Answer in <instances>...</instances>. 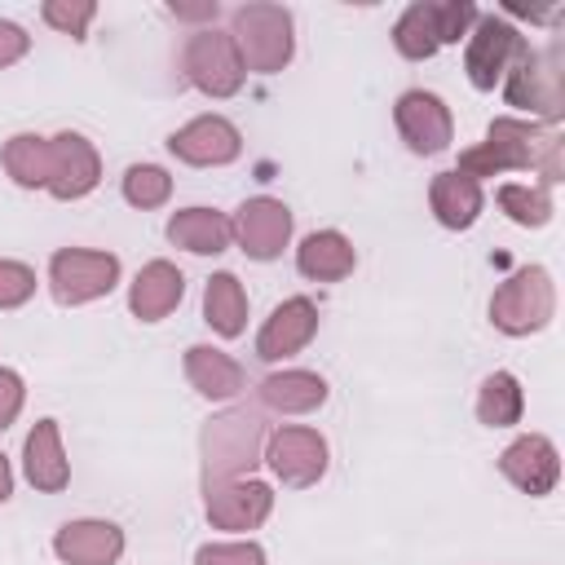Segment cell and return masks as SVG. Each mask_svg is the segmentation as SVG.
Returning a JSON list of instances; mask_svg holds the SVG:
<instances>
[{
    "label": "cell",
    "instance_id": "6da1fadb",
    "mask_svg": "<svg viewBox=\"0 0 565 565\" xmlns=\"http://www.w3.org/2000/svg\"><path fill=\"white\" fill-rule=\"evenodd\" d=\"M455 172H463L472 181L499 177V172H539L543 185L552 190L565 177V137H561V128L499 115L486 128V141L459 154Z\"/></svg>",
    "mask_w": 565,
    "mask_h": 565
},
{
    "label": "cell",
    "instance_id": "7a4b0ae2",
    "mask_svg": "<svg viewBox=\"0 0 565 565\" xmlns=\"http://www.w3.org/2000/svg\"><path fill=\"white\" fill-rule=\"evenodd\" d=\"M265 419L252 406H230L203 424V481H238L252 477V468L265 455Z\"/></svg>",
    "mask_w": 565,
    "mask_h": 565
},
{
    "label": "cell",
    "instance_id": "3957f363",
    "mask_svg": "<svg viewBox=\"0 0 565 565\" xmlns=\"http://www.w3.org/2000/svg\"><path fill=\"white\" fill-rule=\"evenodd\" d=\"M503 97H508V106L530 110V115H539L547 128H556L561 115H565L561 44H552V49H543V53L530 49V44H521L516 57H512V66H508V75H503Z\"/></svg>",
    "mask_w": 565,
    "mask_h": 565
},
{
    "label": "cell",
    "instance_id": "277c9868",
    "mask_svg": "<svg viewBox=\"0 0 565 565\" xmlns=\"http://www.w3.org/2000/svg\"><path fill=\"white\" fill-rule=\"evenodd\" d=\"M230 40L243 57V71H256V75L282 71L296 53L291 13L282 4H238L230 18Z\"/></svg>",
    "mask_w": 565,
    "mask_h": 565
},
{
    "label": "cell",
    "instance_id": "5b68a950",
    "mask_svg": "<svg viewBox=\"0 0 565 565\" xmlns=\"http://www.w3.org/2000/svg\"><path fill=\"white\" fill-rule=\"evenodd\" d=\"M556 313V282L543 265H521L499 291L490 296V322L503 335H534Z\"/></svg>",
    "mask_w": 565,
    "mask_h": 565
},
{
    "label": "cell",
    "instance_id": "8992f818",
    "mask_svg": "<svg viewBox=\"0 0 565 565\" xmlns=\"http://www.w3.org/2000/svg\"><path fill=\"white\" fill-rule=\"evenodd\" d=\"M181 71H185V79L203 97H234L243 88V79H247L243 57H238L230 31H216V26H203V31H194L185 40Z\"/></svg>",
    "mask_w": 565,
    "mask_h": 565
},
{
    "label": "cell",
    "instance_id": "52a82bcc",
    "mask_svg": "<svg viewBox=\"0 0 565 565\" xmlns=\"http://www.w3.org/2000/svg\"><path fill=\"white\" fill-rule=\"evenodd\" d=\"M119 282V256L93 247H62L49 256V287L57 305H88L110 296Z\"/></svg>",
    "mask_w": 565,
    "mask_h": 565
},
{
    "label": "cell",
    "instance_id": "ba28073f",
    "mask_svg": "<svg viewBox=\"0 0 565 565\" xmlns=\"http://www.w3.org/2000/svg\"><path fill=\"white\" fill-rule=\"evenodd\" d=\"M260 463H269V472L282 486L305 490V486L322 481V472H327V437L318 428H305V424H282L265 437Z\"/></svg>",
    "mask_w": 565,
    "mask_h": 565
},
{
    "label": "cell",
    "instance_id": "9c48e42d",
    "mask_svg": "<svg viewBox=\"0 0 565 565\" xmlns=\"http://www.w3.org/2000/svg\"><path fill=\"white\" fill-rule=\"evenodd\" d=\"M521 31L499 18V13H477L472 22V35H468V49H463V71H468V84L490 93L494 84H503L516 49H521Z\"/></svg>",
    "mask_w": 565,
    "mask_h": 565
},
{
    "label": "cell",
    "instance_id": "30bf717a",
    "mask_svg": "<svg viewBox=\"0 0 565 565\" xmlns=\"http://www.w3.org/2000/svg\"><path fill=\"white\" fill-rule=\"evenodd\" d=\"M203 512L216 530L243 534L265 525V516L274 512V490L256 477H238V481H203Z\"/></svg>",
    "mask_w": 565,
    "mask_h": 565
},
{
    "label": "cell",
    "instance_id": "8fae6325",
    "mask_svg": "<svg viewBox=\"0 0 565 565\" xmlns=\"http://www.w3.org/2000/svg\"><path fill=\"white\" fill-rule=\"evenodd\" d=\"M230 230H234V243L252 260H274V256H282V247L291 238V207L274 194L243 199L238 212L230 216Z\"/></svg>",
    "mask_w": 565,
    "mask_h": 565
},
{
    "label": "cell",
    "instance_id": "7c38bea8",
    "mask_svg": "<svg viewBox=\"0 0 565 565\" xmlns=\"http://www.w3.org/2000/svg\"><path fill=\"white\" fill-rule=\"evenodd\" d=\"M393 124L402 132V141L415 150V154H441L455 137V119H450V106L428 93V88H406L393 106Z\"/></svg>",
    "mask_w": 565,
    "mask_h": 565
},
{
    "label": "cell",
    "instance_id": "4fadbf2b",
    "mask_svg": "<svg viewBox=\"0 0 565 565\" xmlns=\"http://www.w3.org/2000/svg\"><path fill=\"white\" fill-rule=\"evenodd\" d=\"M97 181H102V159L88 137H79V132L49 137V185L44 190L53 199H62V203L84 199L97 190Z\"/></svg>",
    "mask_w": 565,
    "mask_h": 565
},
{
    "label": "cell",
    "instance_id": "5bb4252c",
    "mask_svg": "<svg viewBox=\"0 0 565 565\" xmlns=\"http://www.w3.org/2000/svg\"><path fill=\"white\" fill-rule=\"evenodd\" d=\"M168 150L190 168H225L243 154V132L225 115H199L168 137Z\"/></svg>",
    "mask_w": 565,
    "mask_h": 565
},
{
    "label": "cell",
    "instance_id": "9a60e30c",
    "mask_svg": "<svg viewBox=\"0 0 565 565\" xmlns=\"http://www.w3.org/2000/svg\"><path fill=\"white\" fill-rule=\"evenodd\" d=\"M499 472H503L521 494L543 499V494H552L556 481H561V455H556V446H552L543 433H525V437H516V441L503 446Z\"/></svg>",
    "mask_w": 565,
    "mask_h": 565
},
{
    "label": "cell",
    "instance_id": "2e32d148",
    "mask_svg": "<svg viewBox=\"0 0 565 565\" xmlns=\"http://www.w3.org/2000/svg\"><path fill=\"white\" fill-rule=\"evenodd\" d=\"M313 335H318V305H313L309 296H287V300L274 305V313L265 318V327H260V335H256V358H260V362L296 358Z\"/></svg>",
    "mask_w": 565,
    "mask_h": 565
},
{
    "label": "cell",
    "instance_id": "e0dca14e",
    "mask_svg": "<svg viewBox=\"0 0 565 565\" xmlns=\"http://www.w3.org/2000/svg\"><path fill=\"white\" fill-rule=\"evenodd\" d=\"M53 552L66 565H119V556H124V530L115 521H97V516L66 521L53 534Z\"/></svg>",
    "mask_w": 565,
    "mask_h": 565
},
{
    "label": "cell",
    "instance_id": "ac0fdd59",
    "mask_svg": "<svg viewBox=\"0 0 565 565\" xmlns=\"http://www.w3.org/2000/svg\"><path fill=\"white\" fill-rule=\"evenodd\" d=\"M22 472L40 494H57L71 486V459L62 450L57 419H35V428L22 441Z\"/></svg>",
    "mask_w": 565,
    "mask_h": 565
},
{
    "label": "cell",
    "instance_id": "d6986e66",
    "mask_svg": "<svg viewBox=\"0 0 565 565\" xmlns=\"http://www.w3.org/2000/svg\"><path fill=\"white\" fill-rule=\"evenodd\" d=\"M181 296H185V274L172 260H150L137 269L132 287H128V309L141 322H159L181 305Z\"/></svg>",
    "mask_w": 565,
    "mask_h": 565
},
{
    "label": "cell",
    "instance_id": "ffe728a7",
    "mask_svg": "<svg viewBox=\"0 0 565 565\" xmlns=\"http://www.w3.org/2000/svg\"><path fill=\"white\" fill-rule=\"evenodd\" d=\"M185 380L207 402H230L247 388V371L225 349H212V344H190L185 349Z\"/></svg>",
    "mask_w": 565,
    "mask_h": 565
},
{
    "label": "cell",
    "instance_id": "44dd1931",
    "mask_svg": "<svg viewBox=\"0 0 565 565\" xmlns=\"http://www.w3.org/2000/svg\"><path fill=\"white\" fill-rule=\"evenodd\" d=\"M428 207L437 216V225L446 230H468L477 225L481 207H486V194H481V181L463 177V172H437L433 185H428Z\"/></svg>",
    "mask_w": 565,
    "mask_h": 565
},
{
    "label": "cell",
    "instance_id": "7402d4cb",
    "mask_svg": "<svg viewBox=\"0 0 565 565\" xmlns=\"http://www.w3.org/2000/svg\"><path fill=\"white\" fill-rule=\"evenodd\" d=\"M353 265H358V252L340 230H313L296 247V269L309 282H340L353 274Z\"/></svg>",
    "mask_w": 565,
    "mask_h": 565
},
{
    "label": "cell",
    "instance_id": "603a6c76",
    "mask_svg": "<svg viewBox=\"0 0 565 565\" xmlns=\"http://www.w3.org/2000/svg\"><path fill=\"white\" fill-rule=\"evenodd\" d=\"M168 243L194 256H216L234 243V230H230V216L216 207H181L168 221Z\"/></svg>",
    "mask_w": 565,
    "mask_h": 565
},
{
    "label": "cell",
    "instance_id": "cb8c5ba5",
    "mask_svg": "<svg viewBox=\"0 0 565 565\" xmlns=\"http://www.w3.org/2000/svg\"><path fill=\"white\" fill-rule=\"evenodd\" d=\"M260 402L278 415H309L327 402V380L318 371H300V366L274 371L260 380Z\"/></svg>",
    "mask_w": 565,
    "mask_h": 565
},
{
    "label": "cell",
    "instance_id": "d4e9b609",
    "mask_svg": "<svg viewBox=\"0 0 565 565\" xmlns=\"http://www.w3.org/2000/svg\"><path fill=\"white\" fill-rule=\"evenodd\" d=\"M203 322L225 340L247 331V291L230 269L207 278V287H203Z\"/></svg>",
    "mask_w": 565,
    "mask_h": 565
},
{
    "label": "cell",
    "instance_id": "484cf974",
    "mask_svg": "<svg viewBox=\"0 0 565 565\" xmlns=\"http://www.w3.org/2000/svg\"><path fill=\"white\" fill-rule=\"evenodd\" d=\"M525 415V393H521V380L512 371H494L481 380V393H477V419L486 428H512L521 424Z\"/></svg>",
    "mask_w": 565,
    "mask_h": 565
},
{
    "label": "cell",
    "instance_id": "4316f807",
    "mask_svg": "<svg viewBox=\"0 0 565 565\" xmlns=\"http://www.w3.org/2000/svg\"><path fill=\"white\" fill-rule=\"evenodd\" d=\"M4 172L22 190H44L49 185V137L40 132H18L4 141Z\"/></svg>",
    "mask_w": 565,
    "mask_h": 565
},
{
    "label": "cell",
    "instance_id": "83f0119b",
    "mask_svg": "<svg viewBox=\"0 0 565 565\" xmlns=\"http://www.w3.org/2000/svg\"><path fill=\"white\" fill-rule=\"evenodd\" d=\"M393 44L402 57L411 62H424L441 49V35H437V13H433V0H415L397 22H393Z\"/></svg>",
    "mask_w": 565,
    "mask_h": 565
},
{
    "label": "cell",
    "instance_id": "f1b7e54d",
    "mask_svg": "<svg viewBox=\"0 0 565 565\" xmlns=\"http://www.w3.org/2000/svg\"><path fill=\"white\" fill-rule=\"evenodd\" d=\"M499 207L508 212V221H516L525 230H543L552 221V212H556L547 185H516V181L499 185Z\"/></svg>",
    "mask_w": 565,
    "mask_h": 565
},
{
    "label": "cell",
    "instance_id": "f546056e",
    "mask_svg": "<svg viewBox=\"0 0 565 565\" xmlns=\"http://www.w3.org/2000/svg\"><path fill=\"white\" fill-rule=\"evenodd\" d=\"M124 199H128L132 207H141V212L163 207V203L172 199V177H168V168H159V163H132V168L124 172Z\"/></svg>",
    "mask_w": 565,
    "mask_h": 565
},
{
    "label": "cell",
    "instance_id": "4dcf8cb0",
    "mask_svg": "<svg viewBox=\"0 0 565 565\" xmlns=\"http://www.w3.org/2000/svg\"><path fill=\"white\" fill-rule=\"evenodd\" d=\"M40 13H44V22H49L53 31L84 40L88 22L97 18V4H93V0H44V9H40Z\"/></svg>",
    "mask_w": 565,
    "mask_h": 565
},
{
    "label": "cell",
    "instance_id": "1f68e13d",
    "mask_svg": "<svg viewBox=\"0 0 565 565\" xmlns=\"http://www.w3.org/2000/svg\"><path fill=\"white\" fill-rule=\"evenodd\" d=\"M194 565H265V547L252 539H234V543H203L194 552Z\"/></svg>",
    "mask_w": 565,
    "mask_h": 565
},
{
    "label": "cell",
    "instance_id": "d6a6232c",
    "mask_svg": "<svg viewBox=\"0 0 565 565\" xmlns=\"http://www.w3.org/2000/svg\"><path fill=\"white\" fill-rule=\"evenodd\" d=\"M35 296V269L22 260H0V309H18Z\"/></svg>",
    "mask_w": 565,
    "mask_h": 565
},
{
    "label": "cell",
    "instance_id": "836d02e7",
    "mask_svg": "<svg viewBox=\"0 0 565 565\" xmlns=\"http://www.w3.org/2000/svg\"><path fill=\"white\" fill-rule=\"evenodd\" d=\"M433 13H437V35H441V44H459L468 31H472V22H477V9L468 4V0H433Z\"/></svg>",
    "mask_w": 565,
    "mask_h": 565
},
{
    "label": "cell",
    "instance_id": "e575fe53",
    "mask_svg": "<svg viewBox=\"0 0 565 565\" xmlns=\"http://www.w3.org/2000/svg\"><path fill=\"white\" fill-rule=\"evenodd\" d=\"M22 402H26V384H22V375L9 371V366H0V433L22 415Z\"/></svg>",
    "mask_w": 565,
    "mask_h": 565
},
{
    "label": "cell",
    "instance_id": "d590c367",
    "mask_svg": "<svg viewBox=\"0 0 565 565\" xmlns=\"http://www.w3.org/2000/svg\"><path fill=\"white\" fill-rule=\"evenodd\" d=\"M26 49H31V35L18 22L0 18V66H13L18 57H26Z\"/></svg>",
    "mask_w": 565,
    "mask_h": 565
},
{
    "label": "cell",
    "instance_id": "8d00e7d4",
    "mask_svg": "<svg viewBox=\"0 0 565 565\" xmlns=\"http://www.w3.org/2000/svg\"><path fill=\"white\" fill-rule=\"evenodd\" d=\"M172 18H181V22H216V0H203V4H172Z\"/></svg>",
    "mask_w": 565,
    "mask_h": 565
},
{
    "label": "cell",
    "instance_id": "74e56055",
    "mask_svg": "<svg viewBox=\"0 0 565 565\" xmlns=\"http://www.w3.org/2000/svg\"><path fill=\"white\" fill-rule=\"evenodd\" d=\"M13 494V468H9V459L0 455V503Z\"/></svg>",
    "mask_w": 565,
    "mask_h": 565
}]
</instances>
